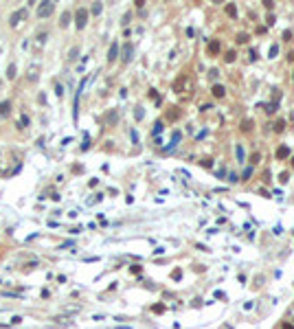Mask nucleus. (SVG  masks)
Returning <instances> with one entry per match:
<instances>
[{"mask_svg": "<svg viewBox=\"0 0 294 329\" xmlns=\"http://www.w3.org/2000/svg\"><path fill=\"white\" fill-rule=\"evenodd\" d=\"M11 114V101H2L0 103V119H7Z\"/></svg>", "mask_w": 294, "mask_h": 329, "instance_id": "obj_3", "label": "nucleus"}, {"mask_svg": "<svg viewBox=\"0 0 294 329\" xmlns=\"http://www.w3.org/2000/svg\"><path fill=\"white\" fill-rule=\"evenodd\" d=\"M53 9H55L53 2H42V5L38 7V11H35V13H38V18H48V15L53 13Z\"/></svg>", "mask_w": 294, "mask_h": 329, "instance_id": "obj_1", "label": "nucleus"}, {"mask_svg": "<svg viewBox=\"0 0 294 329\" xmlns=\"http://www.w3.org/2000/svg\"><path fill=\"white\" fill-rule=\"evenodd\" d=\"M68 18H70L68 13H64V15H62V22H59V24H62V26H66V24H68Z\"/></svg>", "mask_w": 294, "mask_h": 329, "instance_id": "obj_7", "label": "nucleus"}, {"mask_svg": "<svg viewBox=\"0 0 294 329\" xmlns=\"http://www.w3.org/2000/svg\"><path fill=\"white\" fill-rule=\"evenodd\" d=\"M7 77H9V79H13V77H15V64H11V66L7 68Z\"/></svg>", "mask_w": 294, "mask_h": 329, "instance_id": "obj_6", "label": "nucleus"}, {"mask_svg": "<svg viewBox=\"0 0 294 329\" xmlns=\"http://www.w3.org/2000/svg\"><path fill=\"white\" fill-rule=\"evenodd\" d=\"M24 15H26V11H24V9H20V11H15V13H11V26H15V24L20 22V20H22Z\"/></svg>", "mask_w": 294, "mask_h": 329, "instance_id": "obj_4", "label": "nucleus"}, {"mask_svg": "<svg viewBox=\"0 0 294 329\" xmlns=\"http://www.w3.org/2000/svg\"><path fill=\"white\" fill-rule=\"evenodd\" d=\"M44 40H46V33H40V35H38V42H40V44H42V42H44Z\"/></svg>", "mask_w": 294, "mask_h": 329, "instance_id": "obj_8", "label": "nucleus"}, {"mask_svg": "<svg viewBox=\"0 0 294 329\" xmlns=\"http://www.w3.org/2000/svg\"><path fill=\"white\" fill-rule=\"evenodd\" d=\"M75 18H77V29H84V26H86V20H88V11L81 7V9H77V15H75Z\"/></svg>", "mask_w": 294, "mask_h": 329, "instance_id": "obj_2", "label": "nucleus"}, {"mask_svg": "<svg viewBox=\"0 0 294 329\" xmlns=\"http://www.w3.org/2000/svg\"><path fill=\"white\" fill-rule=\"evenodd\" d=\"M116 51H119V46H116V44L110 46V55H108V59H110V62H114V59H116Z\"/></svg>", "mask_w": 294, "mask_h": 329, "instance_id": "obj_5", "label": "nucleus"}]
</instances>
